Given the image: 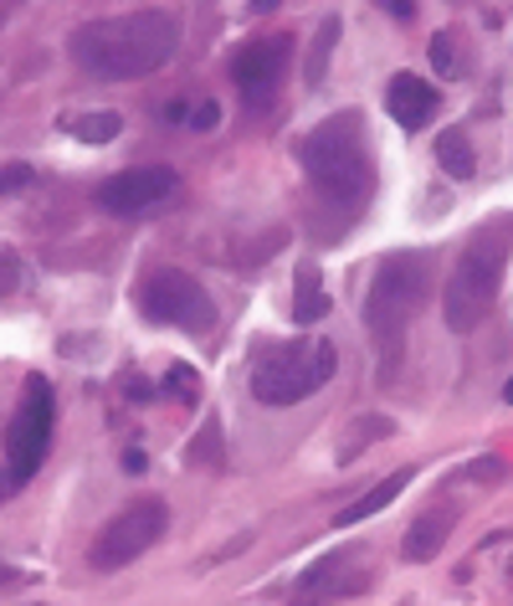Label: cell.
Here are the masks:
<instances>
[{"label": "cell", "instance_id": "obj_12", "mask_svg": "<svg viewBox=\"0 0 513 606\" xmlns=\"http://www.w3.org/2000/svg\"><path fill=\"white\" fill-rule=\"evenodd\" d=\"M385 113H391L401 129H426L436 113V88L421 82L416 72H395V78L385 82Z\"/></svg>", "mask_w": 513, "mask_h": 606}, {"label": "cell", "instance_id": "obj_29", "mask_svg": "<svg viewBox=\"0 0 513 606\" xmlns=\"http://www.w3.org/2000/svg\"><path fill=\"white\" fill-rule=\"evenodd\" d=\"M0 580H16V570H11V566H6V560H0Z\"/></svg>", "mask_w": 513, "mask_h": 606}, {"label": "cell", "instance_id": "obj_11", "mask_svg": "<svg viewBox=\"0 0 513 606\" xmlns=\"http://www.w3.org/2000/svg\"><path fill=\"white\" fill-rule=\"evenodd\" d=\"M370 570H360L344 550H329L319 566L303 570V580H298V596L293 606H324V602H344V596L365 592Z\"/></svg>", "mask_w": 513, "mask_h": 606}, {"label": "cell", "instance_id": "obj_14", "mask_svg": "<svg viewBox=\"0 0 513 606\" xmlns=\"http://www.w3.org/2000/svg\"><path fill=\"white\" fill-rule=\"evenodd\" d=\"M405 484H411V468L391 473V478H380V484L370 488V494H360V499H354L350 509H339V514H334V525H344V529H350V525H360V519H370V514H380V509H385V504H395V499H401V488H405Z\"/></svg>", "mask_w": 513, "mask_h": 606}, {"label": "cell", "instance_id": "obj_24", "mask_svg": "<svg viewBox=\"0 0 513 606\" xmlns=\"http://www.w3.org/2000/svg\"><path fill=\"white\" fill-rule=\"evenodd\" d=\"M380 6H385L395 21H411V16H416V0H380Z\"/></svg>", "mask_w": 513, "mask_h": 606}, {"label": "cell", "instance_id": "obj_20", "mask_svg": "<svg viewBox=\"0 0 513 606\" xmlns=\"http://www.w3.org/2000/svg\"><path fill=\"white\" fill-rule=\"evenodd\" d=\"M334 37H339V21H329V27H324V47H313V57H309V78L313 82L329 72V47H334Z\"/></svg>", "mask_w": 513, "mask_h": 606}, {"label": "cell", "instance_id": "obj_22", "mask_svg": "<svg viewBox=\"0 0 513 606\" xmlns=\"http://www.w3.org/2000/svg\"><path fill=\"white\" fill-rule=\"evenodd\" d=\"M185 123H190V129H217V123H221V108L205 98V103H195V108L185 113Z\"/></svg>", "mask_w": 513, "mask_h": 606}, {"label": "cell", "instance_id": "obj_13", "mask_svg": "<svg viewBox=\"0 0 513 606\" xmlns=\"http://www.w3.org/2000/svg\"><path fill=\"white\" fill-rule=\"evenodd\" d=\"M452 525H457V509H446V504H432V509L421 514L416 525L405 529V560H416V566H426V560H432V555L446 545Z\"/></svg>", "mask_w": 513, "mask_h": 606}, {"label": "cell", "instance_id": "obj_28", "mask_svg": "<svg viewBox=\"0 0 513 606\" xmlns=\"http://www.w3.org/2000/svg\"><path fill=\"white\" fill-rule=\"evenodd\" d=\"M272 6H278V0H252V11H272Z\"/></svg>", "mask_w": 513, "mask_h": 606}, {"label": "cell", "instance_id": "obj_27", "mask_svg": "<svg viewBox=\"0 0 513 606\" xmlns=\"http://www.w3.org/2000/svg\"><path fill=\"white\" fill-rule=\"evenodd\" d=\"M11 278H16V268H11V257H6V262H0V294L11 288Z\"/></svg>", "mask_w": 513, "mask_h": 606}, {"label": "cell", "instance_id": "obj_5", "mask_svg": "<svg viewBox=\"0 0 513 606\" xmlns=\"http://www.w3.org/2000/svg\"><path fill=\"white\" fill-rule=\"evenodd\" d=\"M339 370V350L329 339H293L252 365V396L262 406H298L319 396Z\"/></svg>", "mask_w": 513, "mask_h": 606}, {"label": "cell", "instance_id": "obj_23", "mask_svg": "<svg viewBox=\"0 0 513 606\" xmlns=\"http://www.w3.org/2000/svg\"><path fill=\"white\" fill-rule=\"evenodd\" d=\"M432 62L446 72V78L457 72V62H452V41H446V37H432Z\"/></svg>", "mask_w": 513, "mask_h": 606}, {"label": "cell", "instance_id": "obj_7", "mask_svg": "<svg viewBox=\"0 0 513 606\" xmlns=\"http://www.w3.org/2000/svg\"><path fill=\"white\" fill-rule=\"evenodd\" d=\"M52 427H57V401H52V380L31 376L21 406L6 431V463H11V484H31L37 468L47 463V447H52Z\"/></svg>", "mask_w": 513, "mask_h": 606}, {"label": "cell", "instance_id": "obj_8", "mask_svg": "<svg viewBox=\"0 0 513 606\" xmlns=\"http://www.w3.org/2000/svg\"><path fill=\"white\" fill-rule=\"evenodd\" d=\"M170 529V509H164V499H139L129 504L123 514H113L109 525L98 529L93 539V566L98 570H123L134 566L144 550H154V539Z\"/></svg>", "mask_w": 513, "mask_h": 606}, {"label": "cell", "instance_id": "obj_25", "mask_svg": "<svg viewBox=\"0 0 513 606\" xmlns=\"http://www.w3.org/2000/svg\"><path fill=\"white\" fill-rule=\"evenodd\" d=\"M123 468H129V473H144V453H139V447H129V453H123Z\"/></svg>", "mask_w": 513, "mask_h": 606}, {"label": "cell", "instance_id": "obj_1", "mask_svg": "<svg viewBox=\"0 0 513 606\" xmlns=\"http://www.w3.org/2000/svg\"><path fill=\"white\" fill-rule=\"evenodd\" d=\"M68 52L88 78L134 82L170 68V57L180 52V21L170 11H129L82 21V27H72Z\"/></svg>", "mask_w": 513, "mask_h": 606}, {"label": "cell", "instance_id": "obj_16", "mask_svg": "<svg viewBox=\"0 0 513 606\" xmlns=\"http://www.w3.org/2000/svg\"><path fill=\"white\" fill-rule=\"evenodd\" d=\"M57 129L82 139V145H109V139H119L123 119L113 113V108H103V113H68V119H57Z\"/></svg>", "mask_w": 513, "mask_h": 606}, {"label": "cell", "instance_id": "obj_26", "mask_svg": "<svg viewBox=\"0 0 513 606\" xmlns=\"http://www.w3.org/2000/svg\"><path fill=\"white\" fill-rule=\"evenodd\" d=\"M185 113H190V103H185V98H175V103L164 108V119H175V123H185Z\"/></svg>", "mask_w": 513, "mask_h": 606}, {"label": "cell", "instance_id": "obj_6", "mask_svg": "<svg viewBox=\"0 0 513 606\" xmlns=\"http://www.w3.org/2000/svg\"><path fill=\"white\" fill-rule=\"evenodd\" d=\"M139 314L164 329H185V335H205L217 324V304L190 272L180 268H154L139 284Z\"/></svg>", "mask_w": 513, "mask_h": 606}, {"label": "cell", "instance_id": "obj_3", "mask_svg": "<svg viewBox=\"0 0 513 606\" xmlns=\"http://www.w3.org/2000/svg\"><path fill=\"white\" fill-rule=\"evenodd\" d=\"M509 252H513V221H499V227L477 231L473 242L462 247L457 262H452V278H446V294H442V314L457 335L477 329L483 314L493 309L503 268H509Z\"/></svg>", "mask_w": 513, "mask_h": 606}, {"label": "cell", "instance_id": "obj_18", "mask_svg": "<svg viewBox=\"0 0 513 606\" xmlns=\"http://www.w3.org/2000/svg\"><path fill=\"white\" fill-rule=\"evenodd\" d=\"M164 386H170V396H175V401H185V406L201 401V376H195L190 365H170V376H164Z\"/></svg>", "mask_w": 513, "mask_h": 606}, {"label": "cell", "instance_id": "obj_9", "mask_svg": "<svg viewBox=\"0 0 513 606\" xmlns=\"http://www.w3.org/2000/svg\"><path fill=\"white\" fill-rule=\"evenodd\" d=\"M288 57H293V37H256L247 47H237L231 57V78H237V93L247 98V108H268L278 98L288 78Z\"/></svg>", "mask_w": 513, "mask_h": 606}, {"label": "cell", "instance_id": "obj_15", "mask_svg": "<svg viewBox=\"0 0 513 606\" xmlns=\"http://www.w3.org/2000/svg\"><path fill=\"white\" fill-rule=\"evenodd\" d=\"M329 314V294H324V278L313 262H298L293 272V319L298 324H319Z\"/></svg>", "mask_w": 513, "mask_h": 606}, {"label": "cell", "instance_id": "obj_10", "mask_svg": "<svg viewBox=\"0 0 513 606\" xmlns=\"http://www.w3.org/2000/svg\"><path fill=\"white\" fill-rule=\"evenodd\" d=\"M175 186L180 176L170 165H129V170H119V176L98 186V206L113 216H139L149 206H160L164 196H175Z\"/></svg>", "mask_w": 513, "mask_h": 606}, {"label": "cell", "instance_id": "obj_4", "mask_svg": "<svg viewBox=\"0 0 513 606\" xmlns=\"http://www.w3.org/2000/svg\"><path fill=\"white\" fill-rule=\"evenodd\" d=\"M426 298H432V262H426V252H391L375 268L365 294V324L375 345L385 350V360L405 345V329H411V319L421 314Z\"/></svg>", "mask_w": 513, "mask_h": 606}, {"label": "cell", "instance_id": "obj_2", "mask_svg": "<svg viewBox=\"0 0 513 606\" xmlns=\"http://www.w3.org/2000/svg\"><path fill=\"white\" fill-rule=\"evenodd\" d=\"M298 165H303L313 196L329 201L334 211H360L375 196L380 170L360 113H334L319 129H309L298 145Z\"/></svg>", "mask_w": 513, "mask_h": 606}, {"label": "cell", "instance_id": "obj_19", "mask_svg": "<svg viewBox=\"0 0 513 606\" xmlns=\"http://www.w3.org/2000/svg\"><path fill=\"white\" fill-rule=\"evenodd\" d=\"M375 437H391V421H385V417H370V431H354L350 443L339 447V458L350 463V458H354V453H360V447H365V443H375Z\"/></svg>", "mask_w": 513, "mask_h": 606}, {"label": "cell", "instance_id": "obj_21", "mask_svg": "<svg viewBox=\"0 0 513 606\" xmlns=\"http://www.w3.org/2000/svg\"><path fill=\"white\" fill-rule=\"evenodd\" d=\"M31 180H37L31 165H6V170H0V196H6V190H27Z\"/></svg>", "mask_w": 513, "mask_h": 606}, {"label": "cell", "instance_id": "obj_17", "mask_svg": "<svg viewBox=\"0 0 513 606\" xmlns=\"http://www.w3.org/2000/svg\"><path fill=\"white\" fill-rule=\"evenodd\" d=\"M436 165H442L452 180H473V145H467V135L462 129H442L436 135Z\"/></svg>", "mask_w": 513, "mask_h": 606}, {"label": "cell", "instance_id": "obj_30", "mask_svg": "<svg viewBox=\"0 0 513 606\" xmlns=\"http://www.w3.org/2000/svg\"><path fill=\"white\" fill-rule=\"evenodd\" d=\"M503 401H509V406H513V380H509V386H503Z\"/></svg>", "mask_w": 513, "mask_h": 606}]
</instances>
